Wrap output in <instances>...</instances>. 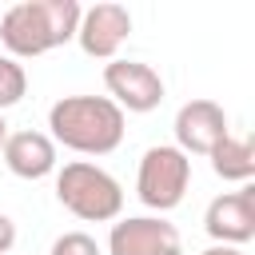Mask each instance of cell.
<instances>
[{"mask_svg": "<svg viewBox=\"0 0 255 255\" xmlns=\"http://www.w3.org/2000/svg\"><path fill=\"white\" fill-rule=\"evenodd\" d=\"M191 179V159L175 147V143H155L143 151L139 159V175H135V191L151 211H167L183 199Z\"/></svg>", "mask_w": 255, "mask_h": 255, "instance_id": "277c9868", "label": "cell"}, {"mask_svg": "<svg viewBox=\"0 0 255 255\" xmlns=\"http://www.w3.org/2000/svg\"><path fill=\"white\" fill-rule=\"evenodd\" d=\"M207 155H211L215 175H223V179L247 183L255 175V143H251V135H223Z\"/></svg>", "mask_w": 255, "mask_h": 255, "instance_id": "8fae6325", "label": "cell"}, {"mask_svg": "<svg viewBox=\"0 0 255 255\" xmlns=\"http://www.w3.org/2000/svg\"><path fill=\"white\" fill-rule=\"evenodd\" d=\"M56 195L60 203L76 215V219H92V223H104V219H116L120 207H124V187L112 171H104L100 163H88V159H72L60 167L56 175Z\"/></svg>", "mask_w": 255, "mask_h": 255, "instance_id": "3957f363", "label": "cell"}, {"mask_svg": "<svg viewBox=\"0 0 255 255\" xmlns=\"http://www.w3.org/2000/svg\"><path fill=\"white\" fill-rule=\"evenodd\" d=\"M223 135H231V128H227V112L215 104V100H207V96H195V100H187L179 112H175V147L187 155V151H199V155H207Z\"/></svg>", "mask_w": 255, "mask_h": 255, "instance_id": "9c48e42d", "label": "cell"}, {"mask_svg": "<svg viewBox=\"0 0 255 255\" xmlns=\"http://www.w3.org/2000/svg\"><path fill=\"white\" fill-rule=\"evenodd\" d=\"M4 128H8V124H4V116H0V143H4V135H8V131H4Z\"/></svg>", "mask_w": 255, "mask_h": 255, "instance_id": "2e32d148", "label": "cell"}, {"mask_svg": "<svg viewBox=\"0 0 255 255\" xmlns=\"http://www.w3.org/2000/svg\"><path fill=\"white\" fill-rule=\"evenodd\" d=\"M12 243H16V223L0 211V255H8V251H12Z\"/></svg>", "mask_w": 255, "mask_h": 255, "instance_id": "5bb4252c", "label": "cell"}, {"mask_svg": "<svg viewBox=\"0 0 255 255\" xmlns=\"http://www.w3.org/2000/svg\"><path fill=\"white\" fill-rule=\"evenodd\" d=\"M24 92H28V76H24V68H20L12 56H0V112L12 108Z\"/></svg>", "mask_w": 255, "mask_h": 255, "instance_id": "7c38bea8", "label": "cell"}, {"mask_svg": "<svg viewBox=\"0 0 255 255\" xmlns=\"http://www.w3.org/2000/svg\"><path fill=\"white\" fill-rule=\"evenodd\" d=\"M52 255H100V243L88 231H64V235H56Z\"/></svg>", "mask_w": 255, "mask_h": 255, "instance_id": "4fadbf2b", "label": "cell"}, {"mask_svg": "<svg viewBox=\"0 0 255 255\" xmlns=\"http://www.w3.org/2000/svg\"><path fill=\"white\" fill-rule=\"evenodd\" d=\"M203 227L211 239L235 247V243H247L255 235V187L243 183L239 191H223L207 203L203 211Z\"/></svg>", "mask_w": 255, "mask_h": 255, "instance_id": "52a82bcc", "label": "cell"}, {"mask_svg": "<svg viewBox=\"0 0 255 255\" xmlns=\"http://www.w3.org/2000/svg\"><path fill=\"white\" fill-rule=\"evenodd\" d=\"M48 128L52 143L88 155H108L124 139V108L108 96H60L48 108Z\"/></svg>", "mask_w": 255, "mask_h": 255, "instance_id": "6da1fadb", "label": "cell"}, {"mask_svg": "<svg viewBox=\"0 0 255 255\" xmlns=\"http://www.w3.org/2000/svg\"><path fill=\"white\" fill-rule=\"evenodd\" d=\"M199 255H243L239 247H227V243H219V247H207V251H199Z\"/></svg>", "mask_w": 255, "mask_h": 255, "instance_id": "9a60e30c", "label": "cell"}, {"mask_svg": "<svg viewBox=\"0 0 255 255\" xmlns=\"http://www.w3.org/2000/svg\"><path fill=\"white\" fill-rule=\"evenodd\" d=\"M128 32H131V12L120 0H100V4L84 8L80 12V28H76L80 48L88 56H104V60L116 56V48L128 40Z\"/></svg>", "mask_w": 255, "mask_h": 255, "instance_id": "ba28073f", "label": "cell"}, {"mask_svg": "<svg viewBox=\"0 0 255 255\" xmlns=\"http://www.w3.org/2000/svg\"><path fill=\"white\" fill-rule=\"evenodd\" d=\"M104 84L112 92L108 100H116L128 112H151L163 100V80L143 60H108L104 64Z\"/></svg>", "mask_w": 255, "mask_h": 255, "instance_id": "8992f818", "label": "cell"}, {"mask_svg": "<svg viewBox=\"0 0 255 255\" xmlns=\"http://www.w3.org/2000/svg\"><path fill=\"white\" fill-rule=\"evenodd\" d=\"M108 251L112 255H179L183 239H179V227L159 215H128L112 223Z\"/></svg>", "mask_w": 255, "mask_h": 255, "instance_id": "5b68a950", "label": "cell"}, {"mask_svg": "<svg viewBox=\"0 0 255 255\" xmlns=\"http://www.w3.org/2000/svg\"><path fill=\"white\" fill-rule=\"evenodd\" d=\"M0 151H4V163L20 179H40L56 167V143H52L48 131H32V128L12 131V135H4Z\"/></svg>", "mask_w": 255, "mask_h": 255, "instance_id": "30bf717a", "label": "cell"}, {"mask_svg": "<svg viewBox=\"0 0 255 255\" xmlns=\"http://www.w3.org/2000/svg\"><path fill=\"white\" fill-rule=\"evenodd\" d=\"M80 12V0H16L0 16V40L16 56L48 52L76 36Z\"/></svg>", "mask_w": 255, "mask_h": 255, "instance_id": "7a4b0ae2", "label": "cell"}]
</instances>
